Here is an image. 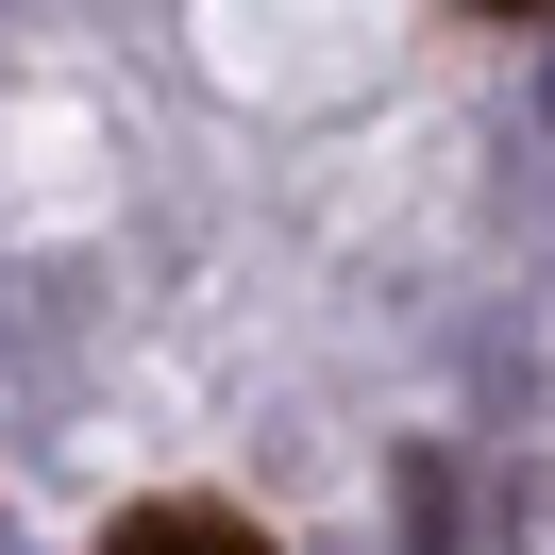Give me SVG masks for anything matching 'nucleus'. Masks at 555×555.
<instances>
[{
  "label": "nucleus",
  "instance_id": "f257e3e1",
  "mask_svg": "<svg viewBox=\"0 0 555 555\" xmlns=\"http://www.w3.org/2000/svg\"><path fill=\"white\" fill-rule=\"evenodd\" d=\"M102 555H270V521L219 505V488H152V505L102 521Z\"/></svg>",
  "mask_w": 555,
  "mask_h": 555
},
{
  "label": "nucleus",
  "instance_id": "f03ea898",
  "mask_svg": "<svg viewBox=\"0 0 555 555\" xmlns=\"http://www.w3.org/2000/svg\"><path fill=\"white\" fill-rule=\"evenodd\" d=\"M488 17H539V0H488Z\"/></svg>",
  "mask_w": 555,
  "mask_h": 555
}]
</instances>
